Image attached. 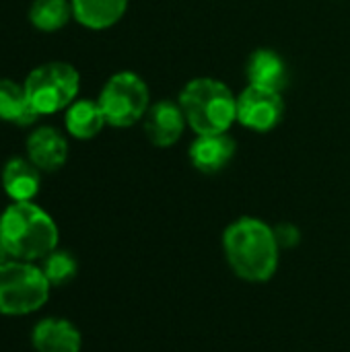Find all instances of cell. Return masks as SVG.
<instances>
[{
    "label": "cell",
    "instance_id": "2e32d148",
    "mask_svg": "<svg viewBox=\"0 0 350 352\" xmlns=\"http://www.w3.org/2000/svg\"><path fill=\"white\" fill-rule=\"evenodd\" d=\"M39 113L33 109L25 87L10 78H0V120L14 126H31Z\"/></svg>",
    "mask_w": 350,
    "mask_h": 352
},
{
    "label": "cell",
    "instance_id": "3957f363",
    "mask_svg": "<svg viewBox=\"0 0 350 352\" xmlns=\"http://www.w3.org/2000/svg\"><path fill=\"white\" fill-rule=\"evenodd\" d=\"M177 103L196 136L229 132L237 122V97L223 80L212 76H198L186 82Z\"/></svg>",
    "mask_w": 350,
    "mask_h": 352
},
{
    "label": "cell",
    "instance_id": "ffe728a7",
    "mask_svg": "<svg viewBox=\"0 0 350 352\" xmlns=\"http://www.w3.org/2000/svg\"><path fill=\"white\" fill-rule=\"evenodd\" d=\"M8 260V254H6V248H4V241H2V231H0V264Z\"/></svg>",
    "mask_w": 350,
    "mask_h": 352
},
{
    "label": "cell",
    "instance_id": "9a60e30c",
    "mask_svg": "<svg viewBox=\"0 0 350 352\" xmlns=\"http://www.w3.org/2000/svg\"><path fill=\"white\" fill-rule=\"evenodd\" d=\"M105 124H107V120L103 116V109H101L99 101H91V99L74 101L66 109V116H64L66 132L76 140L95 138L105 128Z\"/></svg>",
    "mask_w": 350,
    "mask_h": 352
},
{
    "label": "cell",
    "instance_id": "6da1fadb",
    "mask_svg": "<svg viewBox=\"0 0 350 352\" xmlns=\"http://www.w3.org/2000/svg\"><path fill=\"white\" fill-rule=\"evenodd\" d=\"M223 252L235 276L248 283H268L281 260L274 227L256 217L233 221L223 233Z\"/></svg>",
    "mask_w": 350,
    "mask_h": 352
},
{
    "label": "cell",
    "instance_id": "52a82bcc",
    "mask_svg": "<svg viewBox=\"0 0 350 352\" xmlns=\"http://www.w3.org/2000/svg\"><path fill=\"white\" fill-rule=\"evenodd\" d=\"M285 118L283 93L248 85L237 95V122L258 134L274 130Z\"/></svg>",
    "mask_w": 350,
    "mask_h": 352
},
{
    "label": "cell",
    "instance_id": "d6986e66",
    "mask_svg": "<svg viewBox=\"0 0 350 352\" xmlns=\"http://www.w3.org/2000/svg\"><path fill=\"white\" fill-rule=\"evenodd\" d=\"M274 235H276V241H278V245H281V250L283 248H293V245H297L299 243V229L295 227V225H291V223H283V225H278V227H274Z\"/></svg>",
    "mask_w": 350,
    "mask_h": 352
},
{
    "label": "cell",
    "instance_id": "e0dca14e",
    "mask_svg": "<svg viewBox=\"0 0 350 352\" xmlns=\"http://www.w3.org/2000/svg\"><path fill=\"white\" fill-rule=\"evenodd\" d=\"M72 19L70 0H33L29 8V21L37 31L54 33Z\"/></svg>",
    "mask_w": 350,
    "mask_h": 352
},
{
    "label": "cell",
    "instance_id": "ac0fdd59",
    "mask_svg": "<svg viewBox=\"0 0 350 352\" xmlns=\"http://www.w3.org/2000/svg\"><path fill=\"white\" fill-rule=\"evenodd\" d=\"M39 268L43 270V274L52 287H62V285L70 283L78 272V264H76L74 256L64 250H54L50 256H45L41 260Z\"/></svg>",
    "mask_w": 350,
    "mask_h": 352
},
{
    "label": "cell",
    "instance_id": "7c38bea8",
    "mask_svg": "<svg viewBox=\"0 0 350 352\" xmlns=\"http://www.w3.org/2000/svg\"><path fill=\"white\" fill-rule=\"evenodd\" d=\"M245 76L248 82L254 87L283 93L289 85V66L278 52L270 47H258L248 60Z\"/></svg>",
    "mask_w": 350,
    "mask_h": 352
},
{
    "label": "cell",
    "instance_id": "4fadbf2b",
    "mask_svg": "<svg viewBox=\"0 0 350 352\" xmlns=\"http://www.w3.org/2000/svg\"><path fill=\"white\" fill-rule=\"evenodd\" d=\"M41 171L23 157H12L2 167V188L12 202H31L41 186Z\"/></svg>",
    "mask_w": 350,
    "mask_h": 352
},
{
    "label": "cell",
    "instance_id": "7a4b0ae2",
    "mask_svg": "<svg viewBox=\"0 0 350 352\" xmlns=\"http://www.w3.org/2000/svg\"><path fill=\"white\" fill-rule=\"evenodd\" d=\"M0 231L8 258L37 262L58 250L54 219L33 202H12L0 214Z\"/></svg>",
    "mask_w": 350,
    "mask_h": 352
},
{
    "label": "cell",
    "instance_id": "ba28073f",
    "mask_svg": "<svg viewBox=\"0 0 350 352\" xmlns=\"http://www.w3.org/2000/svg\"><path fill=\"white\" fill-rule=\"evenodd\" d=\"M142 122L146 138L157 148H169L177 144L188 126L182 105L171 99H159L151 103Z\"/></svg>",
    "mask_w": 350,
    "mask_h": 352
},
{
    "label": "cell",
    "instance_id": "30bf717a",
    "mask_svg": "<svg viewBox=\"0 0 350 352\" xmlns=\"http://www.w3.org/2000/svg\"><path fill=\"white\" fill-rule=\"evenodd\" d=\"M27 159L45 173L62 169L68 159L66 136L52 126H41L33 130L27 138Z\"/></svg>",
    "mask_w": 350,
    "mask_h": 352
},
{
    "label": "cell",
    "instance_id": "5b68a950",
    "mask_svg": "<svg viewBox=\"0 0 350 352\" xmlns=\"http://www.w3.org/2000/svg\"><path fill=\"white\" fill-rule=\"evenodd\" d=\"M25 93L39 116L68 109L78 95L80 74L68 62H47L29 72L23 82Z\"/></svg>",
    "mask_w": 350,
    "mask_h": 352
},
{
    "label": "cell",
    "instance_id": "277c9868",
    "mask_svg": "<svg viewBox=\"0 0 350 352\" xmlns=\"http://www.w3.org/2000/svg\"><path fill=\"white\" fill-rule=\"evenodd\" d=\"M52 285L33 262L6 260L0 264V314L19 318L39 311L50 299Z\"/></svg>",
    "mask_w": 350,
    "mask_h": 352
},
{
    "label": "cell",
    "instance_id": "5bb4252c",
    "mask_svg": "<svg viewBox=\"0 0 350 352\" xmlns=\"http://www.w3.org/2000/svg\"><path fill=\"white\" fill-rule=\"evenodd\" d=\"M72 19L93 31H103L122 21L128 0H70Z\"/></svg>",
    "mask_w": 350,
    "mask_h": 352
},
{
    "label": "cell",
    "instance_id": "8fae6325",
    "mask_svg": "<svg viewBox=\"0 0 350 352\" xmlns=\"http://www.w3.org/2000/svg\"><path fill=\"white\" fill-rule=\"evenodd\" d=\"M35 352H80L83 336L78 328L64 318H45L31 332Z\"/></svg>",
    "mask_w": 350,
    "mask_h": 352
},
{
    "label": "cell",
    "instance_id": "8992f818",
    "mask_svg": "<svg viewBox=\"0 0 350 352\" xmlns=\"http://www.w3.org/2000/svg\"><path fill=\"white\" fill-rule=\"evenodd\" d=\"M97 101L109 126L130 128L144 120L151 107V91L142 76L130 70H122L107 78Z\"/></svg>",
    "mask_w": 350,
    "mask_h": 352
},
{
    "label": "cell",
    "instance_id": "9c48e42d",
    "mask_svg": "<svg viewBox=\"0 0 350 352\" xmlns=\"http://www.w3.org/2000/svg\"><path fill=\"white\" fill-rule=\"evenodd\" d=\"M237 142L227 132L223 134H200L188 148L190 163L196 171L212 175L223 171L235 157Z\"/></svg>",
    "mask_w": 350,
    "mask_h": 352
}]
</instances>
